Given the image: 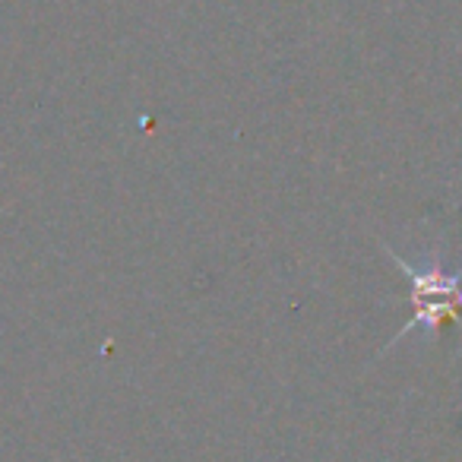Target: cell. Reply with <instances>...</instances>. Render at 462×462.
<instances>
[{
  "label": "cell",
  "instance_id": "6da1fadb",
  "mask_svg": "<svg viewBox=\"0 0 462 462\" xmlns=\"http://www.w3.org/2000/svg\"><path fill=\"white\" fill-rule=\"evenodd\" d=\"M393 257V263L399 266V273L409 282V301L415 308L411 320H405V327L396 333V339L386 348H393L396 342H402L405 336H411L415 329H421L428 339L440 336V329L447 327H459L462 333V266L459 270H443L440 263H424L415 266L396 254L390 245L383 247Z\"/></svg>",
  "mask_w": 462,
  "mask_h": 462
}]
</instances>
